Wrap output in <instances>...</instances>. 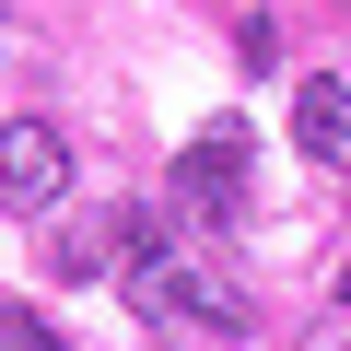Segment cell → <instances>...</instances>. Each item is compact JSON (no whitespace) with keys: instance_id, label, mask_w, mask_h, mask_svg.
<instances>
[{"instance_id":"4","label":"cell","mask_w":351,"mask_h":351,"mask_svg":"<svg viewBox=\"0 0 351 351\" xmlns=\"http://www.w3.org/2000/svg\"><path fill=\"white\" fill-rule=\"evenodd\" d=\"M293 152L328 164V176H351V82L339 71H304L293 82Z\"/></svg>"},{"instance_id":"3","label":"cell","mask_w":351,"mask_h":351,"mask_svg":"<svg viewBox=\"0 0 351 351\" xmlns=\"http://www.w3.org/2000/svg\"><path fill=\"white\" fill-rule=\"evenodd\" d=\"M176 199H188L199 223H234V211H246V129H234V117H211L188 152H176Z\"/></svg>"},{"instance_id":"2","label":"cell","mask_w":351,"mask_h":351,"mask_svg":"<svg viewBox=\"0 0 351 351\" xmlns=\"http://www.w3.org/2000/svg\"><path fill=\"white\" fill-rule=\"evenodd\" d=\"M71 199V141L47 117H12L0 129V211H59Z\"/></svg>"},{"instance_id":"5","label":"cell","mask_w":351,"mask_h":351,"mask_svg":"<svg viewBox=\"0 0 351 351\" xmlns=\"http://www.w3.org/2000/svg\"><path fill=\"white\" fill-rule=\"evenodd\" d=\"M0 351H59V328H47V316H24V304H0Z\"/></svg>"},{"instance_id":"6","label":"cell","mask_w":351,"mask_h":351,"mask_svg":"<svg viewBox=\"0 0 351 351\" xmlns=\"http://www.w3.org/2000/svg\"><path fill=\"white\" fill-rule=\"evenodd\" d=\"M339 304H351V269H339Z\"/></svg>"},{"instance_id":"1","label":"cell","mask_w":351,"mask_h":351,"mask_svg":"<svg viewBox=\"0 0 351 351\" xmlns=\"http://www.w3.org/2000/svg\"><path fill=\"white\" fill-rule=\"evenodd\" d=\"M106 246H117V281H129V304H141V316H164V328H246V304H234V293H211L188 258H176L152 211H117V234H106Z\"/></svg>"}]
</instances>
